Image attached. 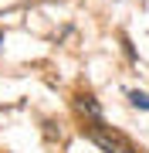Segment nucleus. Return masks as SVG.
Returning <instances> with one entry per match:
<instances>
[{
	"instance_id": "nucleus-1",
	"label": "nucleus",
	"mask_w": 149,
	"mask_h": 153,
	"mask_svg": "<svg viewBox=\"0 0 149 153\" xmlns=\"http://www.w3.org/2000/svg\"><path fill=\"white\" fill-rule=\"evenodd\" d=\"M129 99H132V105H139V109H149V95L146 92H129Z\"/></svg>"
}]
</instances>
